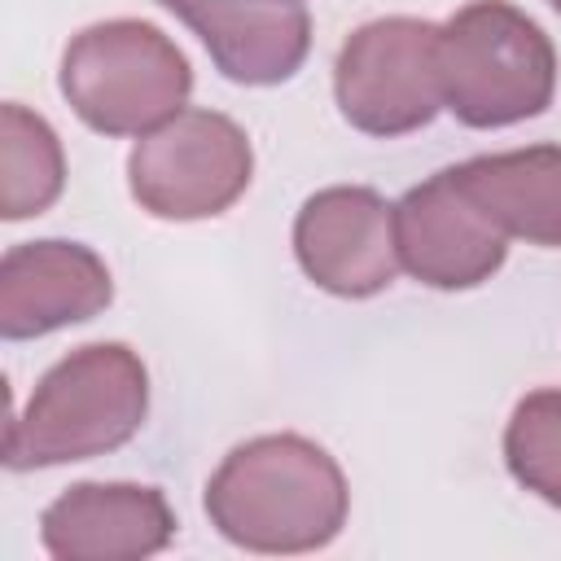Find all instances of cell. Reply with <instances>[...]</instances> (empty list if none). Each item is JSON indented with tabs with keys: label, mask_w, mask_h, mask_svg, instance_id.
I'll list each match as a JSON object with an SVG mask.
<instances>
[{
	"label": "cell",
	"mask_w": 561,
	"mask_h": 561,
	"mask_svg": "<svg viewBox=\"0 0 561 561\" xmlns=\"http://www.w3.org/2000/svg\"><path fill=\"white\" fill-rule=\"evenodd\" d=\"M443 105L469 127L535 118L557 88L548 35L504 0H473L438 26Z\"/></svg>",
	"instance_id": "3957f363"
},
{
	"label": "cell",
	"mask_w": 561,
	"mask_h": 561,
	"mask_svg": "<svg viewBox=\"0 0 561 561\" xmlns=\"http://www.w3.org/2000/svg\"><path fill=\"white\" fill-rule=\"evenodd\" d=\"M394 250L416 280L434 289H469L504 263V232L451 171H438L394 206Z\"/></svg>",
	"instance_id": "ba28073f"
},
{
	"label": "cell",
	"mask_w": 561,
	"mask_h": 561,
	"mask_svg": "<svg viewBox=\"0 0 561 561\" xmlns=\"http://www.w3.org/2000/svg\"><path fill=\"white\" fill-rule=\"evenodd\" d=\"M504 456L526 491L561 508V390H535L513 408Z\"/></svg>",
	"instance_id": "5bb4252c"
},
{
	"label": "cell",
	"mask_w": 561,
	"mask_h": 561,
	"mask_svg": "<svg viewBox=\"0 0 561 561\" xmlns=\"http://www.w3.org/2000/svg\"><path fill=\"white\" fill-rule=\"evenodd\" d=\"M66 184V162L53 127L9 101L0 110V215L26 219L57 202Z\"/></svg>",
	"instance_id": "4fadbf2b"
},
{
	"label": "cell",
	"mask_w": 561,
	"mask_h": 561,
	"mask_svg": "<svg viewBox=\"0 0 561 561\" xmlns=\"http://www.w3.org/2000/svg\"><path fill=\"white\" fill-rule=\"evenodd\" d=\"M197 31L232 83H280L311 48V18L298 0H158Z\"/></svg>",
	"instance_id": "8fae6325"
},
{
	"label": "cell",
	"mask_w": 561,
	"mask_h": 561,
	"mask_svg": "<svg viewBox=\"0 0 561 561\" xmlns=\"http://www.w3.org/2000/svg\"><path fill=\"white\" fill-rule=\"evenodd\" d=\"M337 110L368 136L425 127L443 105L438 26L416 18H377L359 26L333 66Z\"/></svg>",
	"instance_id": "8992f818"
},
{
	"label": "cell",
	"mask_w": 561,
	"mask_h": 561,
	"mask_svg": "<svg viewBox=\"0 0 561 561\" xmlns=\"http://www.w3.org/2000/svg\"><path fill=\"white\" fill-rule=\"evenodd\" d=\"M193 88L184 53L149 22H96L66 44L61 96L105 136H145L180 114Z\"/></svg>",
	"instance_id": "277c9868"
},
{
	"label": "cell",
	"mask_w": 561,
	"mask_h": 561,
	"mask_svg": "<svg viewBox=\"0 0 561 561\" xmlns=\"http://www.w3.org/2000/svg\"><path fill=\"white\" fill-rule=\"evenodd\" d=\"M451 175L504 237L561 245V145L469 158Z\"/></svg>",
	"instance_id": "7c38bea8"
},
{
	"label": "cell",
	"mask_w": 561,
	"mask_h": 561,
	"mask_svg": "<svg viewBox=\"0 0 561 561\" xmlns=\"http://www.w3.org/2000/svg\"><path fill=\"white\" fill-rule=\"evenodd\" d=\"M548 4H552V9H557V13H561V0H548Z\"/></svg>",
	"instance_id": "9a60e30c"
},
{
	"label": "cell",
	"mask_w": 561,
	"mask_h": 561,
	"mask_svg": "<svg viewBox=\"0 0 561 561\" xmlns=\"http://www.w3.org/2000/svg\"><path fill=\"white\" fill-rule=\"evenodd\" d=\"M105 263L75 241H26L0 263V333L39 337L110 307Z\"/></svg>",
	"instance_id": "30bf717a"
},
{
	"label": "cell",
	"mask_w": 561,
	"mask_h": 561,
	"mask_svg": "<svg viewBox=\"0 0 561 561\" xmlns=\"http://www.w3.org/2000/svg\"><path fill=\"white\" fill-rule=\"evenodd\" d=\"M250 167V140L228 114L180 110L136 140L127 184L158 219H206L245 193Z\"/></svg>",
	"instance_id": "5b68a950"
},
{
	"label": "cell",
	"mask_w": 561,
	"mask_h": 561,
	"mask_svg": "<svg viewBox=\"0 0 561 561\" xmlns=\"http://www.w3.org/2000/svg\"><path fill=\"white\" fill-rule=\"evenodd\" d=\"M149 408V377L123 342H92L57 359L31 403L4 425L9 469H48L123 447Z\"/></svg>",
	"instance_id": "7a4b0ae2"
},
{
	"label": "cell",
	"mask_w": 561,
	"mask_h": 561,
	"mask_svg": "<svg viewBox=\"0 0 561 561\" xmlns=\"http://www.w3.org/2000/svg\"><path fill=\"white\" fill-rule=\"evenodd\" d=\"M337 460L298 434H263L224 456L206 482V513L224 539L254 552L324 548L346 522Z\"/></svg>",
	"instance_id": "6da1fadb"
},
{
	"label": "cell",
	"mask_w": 561,
	"mask_h": 561,
	"mask_svg": "<svg viewBox=\"0 0 561 561\" xmlns=\"http://www.w3.org/2000/svg\"><path fill=\"white\" fill-rule=\"evenodd\" d=\"M294 250L302 272L342 298H368L386 289L399 272L394 250V206L373 188H324L302 202L294 219Z\"/></svg>",
	"instance_id": "52a82bcc"
},
{
	"label": "cell",
	"mask_w": 561,
	"mask_h": 561,
	"mask_svg": "<svg viewBox=\"0 0 561 561\" xmlns=\"http://www.w3.org/2000/svg\"><path fill=\"white\" fill-rule=\"evenodd\" d=\"M44 548L61 561H131L171 543L175 513L162 491L131 482H79L44 508Z\"/></svg>",
	"instance_id": "9c48e42d"
}]
</instances>
